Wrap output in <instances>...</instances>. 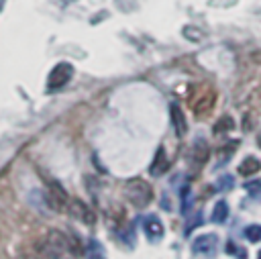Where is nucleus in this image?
<instances>
[{
  "label": "nucleus",
  "mask_w": 261,
  "mask_h": 259,
  "mask_svg": "<svg viewBox=\"0 0 261 259\" xmlns=\"http://www.w3.org/2000/svg\"><path fill=\"white\" fill-rule=\"evenodd\" d=\"M247 190H249V192H253V194H255V192H257V190H261V184H255V186H253V184H247ZM253 194H251V196H253ZM255 196H257V194H255Z\"/></svg>",
  "instance_id": "18"
},
{
  "label": "nucleus",
  "mask_w": 261,
  "mask_h": 259,
  "mask_svg": "<svg viewBox=\"0 0 261 259\" xmlns=\"http://www.w3.org/2000/svg\"><path fill=\"white\" fill-rule=\"evenodd\" d=\"M237 147H239V141H230V143H226V147H222L220 151H218V157H220V163H226V159L237 151Z\"/></svg>",
  "instance_id": "13"
},
{
  "label": "nucleus",
  "mask_w": 261,
  "mask_h": 259,
  "mask_svg": "<svg viewBox=\"0 0 261 259\" xmlns=\"http://www.w3.org/2000/svg\"><path fill=\"white\" fill-rule=\"evenodd\" d=\"M226 218H228V204H226L224 200H218L216 206H214V210H212V222L220 224V222H224Z\"/></svg>",
  "instance_id": "11"
},
{
  "label": "nucleus",
  "mask_w": 261,
  "mask_h": 259,
  "mask_svg": "<svg viewBox=\"0 0 261 259\" xmlns=\"http://www.w3.org/2000/svg\"><path fill=\"white\" fill-rule=\"evenodd\" d=\"M257 259H261V251H259V253H257Z\"/></svg>",
  "instance_id": "21"
},
{
  "label": "nucleus",
  "mask_w": 261,
  "mask_h": 259,
  "mask_svg": "<svg viewBox=\"0 0 261 259\" xmlns=\"http://www.w3.org/2000/svg\"><path fill=\"white\" fill-rule=\"evenodd\" d=\"M216 245H218V237L214 232H208V235H200L194 239L192 243V249L196 255H204V257H212L216 253Z\"/></svg>",
  "instance_id": "3"
},
{
  "label": "nucleus",
  "mask_w": 261,
  "mask_h": 259,
  "mask_svg": "<svg viewBox=\"0 0 261 259\" xmlns=\"http://www.w3.org/2000/svg\"><path fill=\"white\" fill-rule=\"evenodd\" d=\"M245 237L251 241V243H259L261 241V224H251L245 228Z\"/></svg>",
  "instance_id": "14"
},
{
  "label": "nucleus",
  "mask_w": 261,
  "mask_h": 259,
  "mask_svg": "<svg viewBox=\"0 0 261 259\" xmlns=\"http://www.w3.org/2000/svg\"><path fill=\"white\" fill-rule=\"evenodd\" d=\"M71 77H73V65L67 63V61H61V63H57L49 71V75H47V90L55 92V90L63 88Z\"/></svg>",
  "instance_id": "2"
},
{
  "label": "nucleus",
  "mask_w": 261,
  "mask_h": 259,
  "mask_svg": "<svg viewBox=\"0 0 261 259\" xmlns=\"http://www.w3.org/2000/svg\"><path fill=\"white\" fill-rule=\"evenodd\" d=\"M169 116H171V124L175 128V135L177 137H184L186 131H188V120H186V114L181 112V108L177 104H171L169 106Z\"/></svg>",
  "instance_id": "7"
},
{
  "label": "nucleus",
  "mask_w": 261,
  "mask_h": 259,
  "mask_svg": "<svg viewBox=\"0 0 261 259\" xmlns=\"http://www.w3.org/2000/svg\"><path fill=\"white\" fill-rule=\"evenodd\" d=\"M167 167H169V161H167L165 149L159 147V149L155 151V157H153V163H151V167H149V173H151V175H163V173L167 171Z\"/></svg>",
  "instance_id": "8"
},
{
  "label": "nucleus",
  "mask_w": 261,
  "mask_h": 259,
  "mask_svg": "<svg viewBox=\"0 0 261 259\" xmlns=\"http://www.w3.org/2000/svg\"><path fill=\"white\" fill-rule=\"evenodd\" d=\"M188 208H190V190L184 188L181 190V212L188 214Z\"/></svg>",
  "instance_id": "16"
},
{
  "label": "nucleus",
  "mask_w": 261,
  "mask_h": 259,
  "mask_svg": "<svg viewBox=\"0 0 261 259\" xmlns=\"http://www.w3.org/2000/svg\"><path fill=\"white\" fill-rule=\"evenodd\" d=\"M124 192H126L128 202L135 208H147L151 204V200H153V188L143 177H130L124 184Z\"/></svg>",
  "instance_id": "1"
},
{
  "label": "nucleus",
  "mask_w": 261,
  "mask_h": 259,
  "mask_svg": "<svg viewBox=\"0 0 261 259\" xmlns=\"http://www.w3.org/2000/svg\"><path fill=\"white\" fill-rule=\"evenodd\" d=\"M226 253H230V255H239L241 259H247V251L245 249H241V247H234V243H226Z\"/></svg>",
  "instance_id": "15"
},
{
  "label": "nucleus",
  "mask_w": 261,
  "mask_h": 259,
  "mask_svg": "<svg viewBox=\"0 0 261 259\" xmlns=\"http://www.w3.org/2000/svg\"><path fill=\"white\" fill-rule=\"evenodd\" d=\"M230 128H234V120H232L228 114L220 116V118L216 120V124H214V133H216V135H218V133H226V131H230Z\"/></svg>",
  "instance_id": "12"
},
{
  "label": "nucleus",
  "mask_w": 261,
  "mask_h": 259,
  "mask_svg": "<svg viewBox=\"0 0 261 259\" xmlns=\"http://www.w3.org/2000/svg\"><path fill=\"white\" fill-rule=\"evenodd\" d=\"M192 159H194V163L204 165V163L208 161V145L202 143V141H198V143L194 145V149H192Z\"/></svg>",
  "instance_id": "10"
},
{
  "label": "nucleus",
  "mask_w": 261,
  "mask_h": 259,
  "mask_svg": "<svg viewBox=\"0 0 261 259\" xmlns=\"http://www.w3.org/2000/svg\"><path fill=\"white\" fill-rule=\"evenodd\" d=\"M69 206H71L73 214H75L82 222H86L88 226H92V224L96 222V214H94V210H92L88 204H84L82 200H71V202H69Z\"/></svg>",
  "instance_id": "5"
},
{
  "label": "nucleus",
  "mask_w": 261,
  "mask_h": 259,
  "mask_svg": "<svg viewBox=\"0 0 261 259\" xmlns=\"http://www.w3.org/2000/svg\"><path fill=\"white\" fill-rule=\"evenodd\" d=\"M143 230H145L147 239H151V241H157V239H161V237H163V224H161L159 216H155V214H149V216L143 220Z\"/></svg>",
  "instance_id": "6"
},
{
  "label": "nucleus",
  "mask_w": 261,
  "mask_h": 259,
  "mask_svg": "<svg viewBox=\"0 0 261 259\" xmlns=\"http://www.w3.org/2000/svg\"><path fill=\"white\" fill-rule=\"evenodd\" d=\"M232 186V177L230 175H222L220 179H218V188L220 190H226V188H230Z\"/></svg>",
  "instance_id": "17"
},
{
  "label": "nucleus",
  "mask_w": 261,
  "mask_h": 259,
  "mask_svg": "<svg viewBox=\"0 0 261 259\" xmlns=\"http://www.w3.org/2000/svg\"><path fill=\"white\" fill-rule=\"evenodd\" d=\"M2 6H4V0H0V10H2Z\"/></svg>",
  "instance_id": "20"
},
{
  "label": "nucleus",
  "mask_w": 261,
  "mask_h": 259,
  "mask_svg": "<svg viewBox=\"0 0 261 259\" xmlns=\"http://www.w3.org/2000/svg\"><path fill=\"white\" fill-rule=\"evenodd\" d=\"M257 145H259V147H261V133H259V135H257Z\"/></svg>",
  "instance_id": "19"
},
{
  "label": "nucleus",
  "mask_w": 261,
  "mask_h": 259,
  "mask_svg": "<svg viewBox=\"0 0 261 259\" xmlns=\"http://www.w3.org/2000/svg\"><path fill=\"white\" fill-rule=\"evenodd\" d=\"M237 171H239V175H243V177H253L255 173L261 171V161H259L257 157H245V159L239 163Z\"/></svg>",
  "instance_id": "9"
},
{
  "label": "nucleus",
  "mask_w": 261,
  "mask_h": 259,
  "mask_svg": "<svg viewBox=\"0 0 261 259\" xmlns=\"http://www.w3.org/2000/svg\"><path fill=\"white\" fill-rule=\"evenodd\" d=\"M214 102H216V94H214L212 90H206V92L198 94V96L190 102V106H192V110H194L196 114H206V112L212 110Z\"/></svg>",
  "instance_id": "4"
}]
</instances>
